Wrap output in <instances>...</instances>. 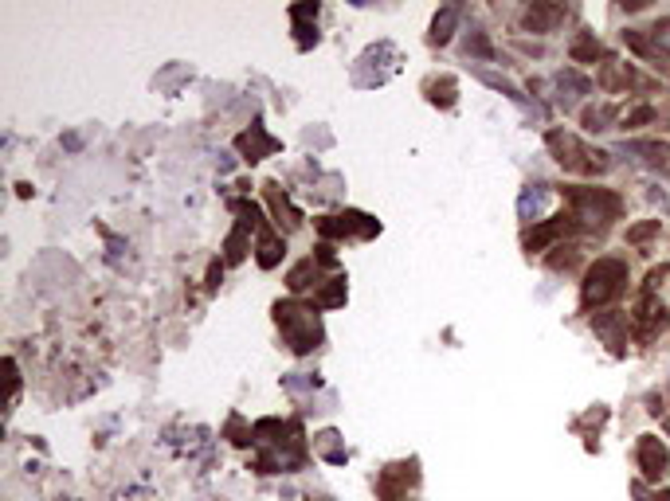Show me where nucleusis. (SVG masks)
<instances>
[{"label": "nucleus", "instance_id": "obj_1", "mask_svg": "<svg viewBox=\"0 0 670 501\" xmlns=\"http://www.w3.org/2000/svg\"><path fill=\"white\" fill-rule=\"evenodd\" d=\"M275 326L282 329V341L298 356L322 345V317H317V306L275 302Z\"/></svg>", "mask_w": 670, "mask_h": 501}, {"label": "nucleus", "instance_id": "obj_2", "mask_svg": "<svg viewBox=\"0 0 670 501\" xmlns=\"http://www.w3.org/2000/svg\"><path fill=\"white\" fill-rule=\"evenodd\" d=\"M561 196L572 208V220L580 228H608L623 212V200L611 188H561Z\"/></svg>", "mask_w": 670, "mask_h": 501}, {"label": "nucleus", "instance_id": "obj_3", "mask_svg": "<svg viewBox=\"0 0 670 501\" xmlns=\"http://www.w3.org/2000/svg\"><path fill=\"white\" fill-rule=\"evenodd\" d=\"M549 153L557 157V165L564 173H580V176H599L611 169V157L599 149H588L576 134H564V129H549L545 134Z\"/></svg>", "mask_w": 670, "mask_h": 501}, {"label": "nucleus", "instance_id": "obj_4", "mask_svg": "<svg viewBox=\"0 0 670 501\" xmlns=\"http://www.w3.org/2000/svg\"><path fill=\"white\" fill-rule=\"evenodd\" d=\"M628 290V262L623 259H596L580 282V302L584 309H599Z\"/></svg>", "mask_w": 670, "mask_h": 501}, {"label": "nucleus", "instance_id": "obj_5", "mask_svg": "<svg viewBox=\"0 0 670 501\" xmlns=\"http://www.w3.org/2000/svg\"><path fill=\"white\" fill-rule=\"evenodd\" d=\"M416 486H420V470H416V458H411V462H400V467L381 470L376 494H381V501H411Z\"/></svg>", "mask_w": 670, "mask_h": 501}, {"label": "nucleus", "instance_id": "obj_6", "mask_svg": "<svg viewBox=\"0 0 670 501\" xmlns=\"http://www.w3.org/2000/svg\"><path fill=\"white\" fill-rule=\"evenodd\" d=\"M631 326H635V333H639V341H655L658 333L670 326V314H666V306L655 298V290H643L639 306H635V314H631Z\"/></svg>", "mask_w": 670, "mask_h": 501}, {"label": "nucleus", "instance_id": "obj_7", "mask_svg": "<svg viewBox=\"0 0 670 501\" xmlns=\"http://www.w3.org/2000/svg\"><path fill=\"white\" fill-rule=\"evenodd\" d=\"M317 232L329 235V240H345V235H361V240H369V235L381 232V223L361 216V212H345V216H322L317 220Z\"/></svg>", "mask_w": 670, "mask_h": 501}, {"label": "nucleus", "instance_id": "obj_8", "mask_svg": "<svg viewBox=\"0 0 670 501\" xmlns=\"http://www.w3.org/2000/svg\"><path fill=\"white\" fill-rule=\"evenodd\" d=\"M635 458H639V470H643V478H646V482L666 478V470H670V450H666L663 439L643 435V439H639V447H635Z\"/></svg>", "mask_w": 670, "mask_h": 501}, {"label": "nucleus", "instance_id": "obj_9", "mask_svg": "<svg viewBox=\"0 0 670 501\" xmlns=\"http://www.w3.org/2000/svg\"><path fill=\"white\" fill-rule=\"evenodd\" d=\"M580 223H576L572 216H552V220H541L533 232H525V250L529 255H537V250H549L557 240H564V235H572Z\"/></svg>", "mask_w": 670, "mask_h": 501}, {"label": "nucleus", "instance_id": "obj_10", "mask_svg": "<svg viewBox=\"0 0 670 501\" xmlns=\"http://www.w3.org/2000/svg\"><path fill=\"white\" fill-rule=\"evenodd\" d=\"M235 149H240V153H243V161H251V165H255V161H263V157H270V153H275V149H278V141H275V137H270V134H267V129H263V126H259V122H255L251 129H243V134H240V137H235Z\"/></svg>", "mask_w": 670, "mask_h": 501}, {"label": "nucleus", "instance_id": "obj_11", "mask_svg": "<svg viewBox=\"0 0 670 501\" xmlns=\"http://www.w3.org/2000/svg\"><path fill=\"white\" fill-rule=\"evenodd\" d=\"M564 12L561 5H529L525 8V16H522V24H525V32H537V35H549V32H557L561 24H564Z\"/></svg>", "mask_w": 670, "mask_h": 501}, {"label": "nucleus", "instance_id": "obj_12", "mask_svg": "<svg viewBox=\"0 0 670 501\" xmlns=\"http://www.w3.org/2000/svg\"><path fill=\"white\" fill-rule=\"evenodd\" d=\"M592 329L611 345V353H623V341H628V317L623 314H596Z\"/></svg>", "mask_w": 670, "mask_h": 501}, {"label": "nucleus", "instance_id": "obj_13", "mask_svg": "<svg viewBox=\"0 0 670 501\" xmlns=\"http://www.w3.org/2000/svg\"><path fill=\"white\" fill-rule=\"evenodd\" d=\"M267 200H270V212H275V223H278V228H287V232H294V228H298V223H302V216H298V208H294L290 204V200H287V193H282V188L275 184V181H270L267 184Z\"/></svg>", "mask_w": 670, "mask_h": 501}, {"label": "nucleus", "instance_id": "obj_14", "mask_svg": "<svg viewBox=\"0 0 670 501\" xmlns=\"http://www.w3.org/2000/svg\"><path fill=\"white\" fill-rule=\"evenodd\" d=\"M287 286L294 294H306V290H322V270H317V262L314 259H306V262H298L290 274H287Z\"/></svg>", "mask_w": 670, "mask_h": 501}, {"label": "nucleus", "instance_id": "obj_15", "mask_svg": "<svg viewBox=\"0 0 670 501\" xmlns=\"http://www.w3.org/2000/svg\"><path fill=\"white\" fill-rule=\"evenodd\" d=\"M623 149L655 165V169H670V146H663V141H623Z\"/></svg>", "mask_w": 670, "mask_h": 501}, {"label": "nucleus", "instance_id": "obj_16", "mask_svg": "<svg viewBox=\"0 0 670 501\" xmlns=\"http://www.w3.org/2000/svg\"><path fill=\"white\" fill-rule=\"evenodd\" d=\"M635 82H643V79L628 63H604V71H599V87L604 90H628Z\"/></svg>", "mask_w": 670, "mask_h": 501}, {"label": "nucleus", "instance_id": "obj_17", "mask_svg": "<svg viewBox=\"0 0 670 501\" xmlns=\"http://www.w3.org/2000/svg\"><path fill=\"white\" fill-rule=\"evenodd\" d=\"M282 250H287V247H282V240H278V235L263 223V228H259V255H255V259H259V267H263V270L278 267V262H282Z\"/></svg>", "mask_w": 670, "mask_h": 501}, {"label": "nucleus", "instance_id": "obj_18", "mask_svg": "<svg viewBox=\"0 0 670 501\" xmlns=\"http://www.w3.org/2000/svg\"><path fill=\"white\" fill-rule=\"evenodd\" d=\"M643 35H646V52H651V59H670V16H663V20H655L651 28H643Z\"/></svg>", "mask_w": 670, "mask_h": 501}, {"label": "nucleus", "instance_id": "obj_19", "mask_svg": "<svg viewBox=\"0 0 670 501\" xmlns=\"http://www.w3.org/2000/svg\"><path fill=\"white\" fill-rule=\"evenodd\" d=\"M455 24H458V8H455V5H447V8L439 12V16L431 20V43H439V47H443V43L455 35Z\"/></svg>", "mask_w": 670, "mask_h": 501}, {"label": "nucleus", "instance_id": "obj_20", "mask_svg": "<svg viewBox=\"0 0 670 501\" xmlns=\"http://www.w3.org/2000/svg\"><path fill=\"white\" fill-rule=\"evenodd\" d=\"M569 55H572V63H596V59H604V63H608V52L596 43V35H580V40L572 43Z\"/></svg>", "mask_w": 670, "mask_h": 501}, {"label": "nucleus", "instance_id": "obj_21", "mask_svg": "<svg viewBox=\"0 0 670 501\" xmlns=\"http://www.w3.org/2000/svg\"><path fill=\"white\" fill-rule=\"evenodd\" d=\"M616 106H588V110L580 114L584 129H592V134H599V129H611V122H616Z\"/></svg>", "mask_w": 670, "mask_h": 501}, {"label": "nucleus", "instance_id": "obj_22", "mask_svg": "<svg viewBox=\"0 0 670 501\" xmlns=\"http://www.w3.org/2000/svg\"><path fill=\"white\" fill-rule=\"evenodd\" d=\"M341 302H345V279H341V274L326 282V290L314 294V306H317V309H334V306H341Z\"/></svg>", "mask_w": 670, "mask_h": 501}, {"label": "nucleus", "instance_id": "obj_23", "mask_svg": "<svg viewBox=\"0 0 670 501\" xmlns=\"http://www.w3.org/2000/svg\"><path fill=\"white\" fill-rule=\"evenodd\" d=\"M428 99H431L435 106H443V110H451V106H455V79L428 82Z\"/></svg>", "mask_w": 670, "mask_h": 501}, {"label": "nucleus", "instance_id": "obj_24", "mask_svg": "<svg viewBox=\"0 0 670 501\" xmlns=\"http://www.w3.org/2000/svg\"><path fill=\"white\" fill-rule=\"evenodd\" d=\"M655 118H658L655 106H631V110L619 118V126H623V129H639V126H646V122H655Z\"/></svg>", "mask_w": 670, "mask_h": 501}, {"label": "nucleus", "instance_id": "obj_25", "mask_svg": "<svg viewBox=\"0 0 670 501\" xmlns=\"http://www.w3.org/2000/svg\"><path fill=\"white\" fill-rule=\"evenodd\" d=\"M541 200H545V184H529L525 193H522V220H529V216H537L541 212Z\"/></svg>", "mask_w": 670, "mask_h": 501}, {"label": "nucleus", "instance_id": "obj_26", "mask_svg": "<svg viewBox=\"0 0 670 501\" xmlns=\"http://www.w3.org/2000/svg\"><path fill=\"white\" fill-rule=\"evenodd\" d=\"M557 87H561V90H572V99H576V94H588V90H592V82L580 79L576 71H561V75H557Z\"/></svg>", "mask_w": 670, "mask_h": 501}, {"label": "nucleus", "instance_id": "obj_27", "mask_svg": "<svg viewBox=\"0 0 670 501\" xmlns=\"http://www.w3.org/2000/svg\"><path fill=\"white\" fill-rule=\"evenodd\" d=\"M482 82H490L494 90H502V94H510L514 102H525V94H517V87L510 79H502V75H490V71H482Z\"/></svg>", "mask_w": 670, "mask_h": 501}, {"label": "nucleus", "instance_id": "obj_28", "mask_svg": "<svg viewBox=\"0 0 670 501\" xmlns=\"http://www.w3.org/2000/svg\"><path fill=\"white\" fill-rule=\"evenodd\" d=\"M658 228H663V223H658V220L635 223V228H628V243H646V240H651V235H658Z\"/></svg>", "mask_w": 670, "mask_h": 501}, {"label": "nucleus", "instance_id": "obj_29", "mask_svg": "<svg viewBox=\"0 0 670 501\" xmlns=\"http://www.w3.org/2000/svg\"><path fill=\"white\" fill-rule=\"evenodd\" d=\"M317 447H322V455L329 462H345V450H337V431H326L322 439H317Z\"/></svg>", "mask_w": 670, "mask_h": 501}, {"label": "nucleus", "instance_id": "obj_30", "mask_svg": "<svg viewBox=\"0 0 670 501\" xmlns=\"http://www.w3.org/2000/svg\"><path fill=\"white\" fill-rule=\"evenodd\" d=\"M467 52L470 55H482V59H490L494 55V47H490V40L482 32H470V40H467Z\"/></svg>", "mask_w": 670, "mask_h": 501}, {"label": "nucleus", "instance_id": "obj_31", "mask_svg": "<svg viewBox=\"0 0 670 501\" xmlns=\"http://www.w3.org/2000/svg\"><path fill=\"white\" fill-rule=\"evenodd\" d=\"M8 368V403H16V392H20V373H16V361H5Z\"/></svg>", "mask_w": 670, "mask_h": 501}, {"label": "nucleus", "instance_id": "obj_32", "mask_svg": "<svg viewBox=\"0 0 670 501\" xmlns=\"http://www.w3.org/2000/svg\"><path fill=\"white\" fill-rule=\"evenodd\" d=\"M220 279H223V267H220V262H212V270H208V290H216Z\"/></svg>", "mask_w": 670, "mask_h": 501}, {"label": "nucleus", "instance_id": "obj_33", "mask_svg": "<svg viewBox=\"0 0 670 501\" xmlns=\"http://www.w3.org/2000/svg\"><path fill=\"white\" fill-rule=\"evenodd\" d=\"M651 501H670V490H658V494H655Z\"/></svg>", "mask_w": 670, "mask_h": 501}, {"label": "nucleus", "instance_id": "obj_34", "mask_svg": "<svg viewBox=\"0 0 670 501\" xmlns=\"http://www.w3.org/2000/svg\"><path fill=\"white\" fill-rule=\"evenodd\" d=\"M310 501H329V497H310Z\"/></svg>", "mask_w": 670, "mask_h": 501}]
</instances>
